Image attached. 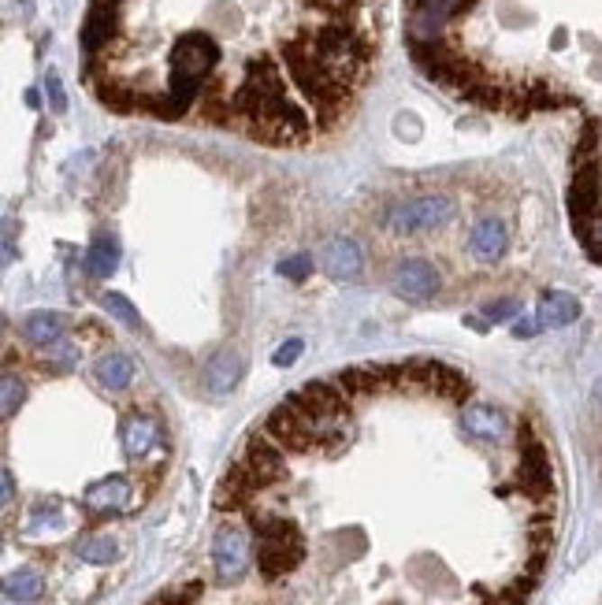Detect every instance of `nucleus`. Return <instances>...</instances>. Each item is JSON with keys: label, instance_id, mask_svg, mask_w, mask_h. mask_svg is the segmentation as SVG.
<instances>
[{"label": "nucleus", "instance_id": "9b49d317", "mask_svg": "<svg viewBox=\"0 0 602 605\" xmlns=\"http://www.w3.org/2000/svg\"><path fill=\"white\" fill-rule=\"evenodd\" d=\"M97 379H101L105 386H112V390L127 386V383L134 379L131 357H123V353H108V357H101V360H97Z\"/></svg>", "mask_w": 602, "mask_h": 605}, {"label": "nucleus", "instance_id": "dca6fc26", "mask_svg": "<svg viewBox=\"0 0 602 605\" xmlns=\"http://www.w3.org/2000/svg\"><path fill=\"white\" fill-rule=\"evenodd\" d=\"M105 309L108 312H115L119 320H123L127 327H138V312H134V305L123 297V293H105Z\"/></svg>", "mask_w": 602, "mask_h": 605}, {"label": "nucleus", "instance_id": "1a4fd4ad", "mask_svg": "<svg viewBox=\"0 0 602 605\" xmlns=\"http://www.w3.org/2000/svg\"><path fill=\"white\" fill-rule=\"evenodd\" d=\"M64 330H68V323H64V316H59V312H34V316L23 320V339L34 342V346L59 342V339H64Z\"/></svg>", "mask_w": 602, "mask_h": 605}, {"label": "nucleus", "instance_id": "ddd939ff", "mask_svg": "<svg viewBox=\"0 0 602 605\" xmlns=\"http://www.w3.org/2000/svg\"><path fill=\"white\" fill-rule=\"evenodd\" d=\"M465 428L476 435V438H498L502 435V416L488 405H472L465 412Z\"/></svg>", "mask_w": 602, "mask_h": 605}, {"label": "nucleus", "instance_id": "423d86ee", "mask_svg": "<svg viewBox=\"0 0 602 605\" xmlns=\"http://www.w3.org/2000/svg\"><path fill=\"white\" fill-rule=\"evenodd\" d=\"M86 505L97 509V512H119L131 505V483L119 479V475H108L101 483H94V487L86 491Z\"/></svg>", "mask_w": 602, "mask_h": 605}, {"label": "nucleus", "instance_id": "f03ea898", "mask_svg": "<svg viewBox=\"0 0 602 605\" xmlns=\"http://www.w3.org/2000/svg\"><path fill=\"white\" fill-rule=\"evenodd\" d=\"M320 264H324V271H327L331 279L346 283V279H357V275H360V267H365V257H360V246H357L353 238L339 234V238H331L327 246H324Z\"/></svg>", "mask_w": 602, "mask_h": 605}, {"label": "nucleus", "instance_id": "a211bd4d", "mask_svg": "<svg viewBox=\"0 0 602 605\" xmlns=\"http://www.w3.org/2000/svg\"><path fill=\"white\" fill-rule=\"evenodd\" d=\"M279 271H283L287 279H306L309 271H313V260H309V257H287V260L279 264Z\"/></svg>", "mask_w": 602, "mask_h": 605}, {"label": "nucleus", "instance_id": "f257e3e1", "mask_svg": "<svg viewBox=\"0 0 602 605\" xmlns=\"http://www.w3.org/2000/svg\"><path fill=\"white\" fill-rule=\"evenodd\" d=\"M454 220V201L442 197V194H428V197H416L398 204L395 212L387 216L390 230H424V227H446Z\"/></svg>", "mask_w": 602, "mask_h": 605}, {"label": "nucleus", "instance_id": "f8f14e48", "mask_svg": "<svg viewBox=\"0 0 602 605\" xmlns=\"http://www.w3.org/2000/svg\"><path fill=\"white\" fill-rule=\"evenodd\" d=\"M580 309H577V301L573 297H565V293H551L543 297V305H539V323L543 327H561L569 323Z\"/></svg>", "mask_w": 602, "mask_h": 605}, {"label": "nucleus", "instance_id": "20e7f679", "mask_svg": "<svg viewBox=\"0 0 602 605\" xmlns=\"http://www.w3.org/2000/svg\"><path fill=\"white\" fill-rule=\"evenodd\" d=\"M213 557H216V568L223 580H238L250 564V546H246V535L238 528H223L213 542Z\"/></svg>", "mask_w": 602, "mask_h": 605}, {"label": "nucleus", "instance_id": "0eeeda50", "mask_svg": "<svg viewBox=\"0 0 602 605\" xmlns=\"http://www.w3.org/2000/svg\"><path fill=\"white\" fill-rule=\"evenodd\" d=\"M123 442H127V449L134 453V457H141V453H149L153 446H164V431H160V423L153 416L131 412L127 423H123Z\"/></svg>", "mask_w": 602, "mask_h": 605}, {"label": "nucleus", "instance_id": "7ed1b4c3", "mask_svg": "<svg viewBox=\"0 0 602 605\" xmlns=\"http://www.w3.org/2000/svg\"><path fill=\"white\" fill-rule=\"evenodd\" d=\"M435 286H439V271H435L424 257H409V260H402L398 271H395V290H398L402 297L424 301V297L435 293Z\"/></svg>", "mask_w": 602, "mask_h": 605}, {"label": "nucleus", "instance_id": "6ab92c4d", "mask_svg": "<svg viewBox=\"0 0 602 605\" xmlns=\"http://www.w3.org/2000/svg\"><path fill=\"white\" fill-rule=\"evenodd\" d=\"M297 357H301V342H297V339H290L283 349H276V357H272V360H276V368H287V365H294Z\"/></svg>", "mask_w": 602, "mask_h": 605}, {"label": "nucleus", "instance_id": "6e6552de", "mask_svg": "<svg viewBox=\"0 0 602 605\" xmlns=\"http://www.w3.org/2000/svg\"><path fill=\"white\" fill-rule=\"evenodd\" d=\"M506 246H509V230H506L498 220H484L479 227H472V234H469V253L479 257V260L502 257Z\"/></svg>", "mask_w": 602, "mask_h": 605}, {"label": "nucleus", "instance_id": "f3484780", "mask_svg": "<svg viewBox=\"0 0 602 605\" xmlns=\"http://www.w3.org/2000/svg\"><path fill=\"white\" fill-rule=\"evenodd\" d=\"M19 398H23V386H19L15 372L8 368V372H5V420H12V416H15V405H19Z\"/></svg>", "mask_w": 602, "mask_h": 605}, {"label": "nucleus", "instance_id": "aec40b11", "mask_svg": "<svg viewBox=\"0 0 602 605\" xmlns=\"http://www.w3.org/2000/svg\"><path fill=\"white\" fill-rule=\"evenodd\" d=\"M49 97H52V108H64V89H59V78L56 75H49Z\"/></svg>", "mask_w": 602, "mask_h": 605}, {"label": "nucleus", "instance_id": "9d476101", "mask_svg": "<svg viewBox=\"0 0 602 605\" xmlns=\"http://www.w3.org/2000/svg\"><path fill=\"white\" fill-rule=\"evenodd\" d=\"M115 241L108 234H97L94 238V246H89V257H86V271L94 279H108L112 271H115Z\"/></svg>", "mask_w": 602, "mask_h": 605}, {"label": "nucleus", "instance_id": "4468645a", "mask_svg": "<svg viewBox=\"0 0 602 605\" xmlns=\"http://www.w3.org/2000/svg\"><path fill=\"white\" fill-rule=\"evenodd\" d=\"M5 594H8L12 601H38V598L45 594V583H41L38 572H19V576H8Z\"/></svg>", "mask_w": 602, "mask_h": 605}, {"label": "nucleus", "instance_id": "39448f33", "mask_svg": "<svg viewBox=\"0 0 602 605\" xmlns=\"http://www.w3.org/2000/svg\"><path fill=\"white\" fill-rule=\"evenodd\" d=\"M205 386H208V394H227V390L242 379V357L238 353H231V349H223V353H216L213 360L205 365Z\"/></svg>", "mask_w": 602, "mask_h": 605}, {"label": "nucleus", "instance_id": "2eb2a0df", "mask_svg": "<svg viewBox=\"0 0 602 605\" xmlns=\"http://www.w3.org/2000/svg\"><path fill=\"white\" fill-rule=\"evenodd\" d=\"M78 557L86 564H108L115 557V542L108 535H97V538H86L82 546H78Z\"/></svg>", "mask_w": 602, "mask_h": 605}]
</instances>
